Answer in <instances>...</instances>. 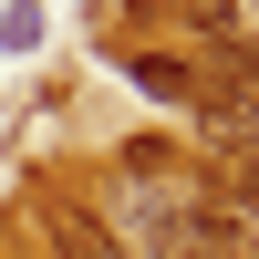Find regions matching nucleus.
<instances>
[{
    "mask_svg": "<svg viewBox=\"0 0 259 259\" xmlns=\"http://www.w3.org/2000/svg\"><path fill=\"white\" fill-rule=\"evenodd\" d=\"M52 259H124V239L94 207H52Z\"/></svg>",
    "mask_w": 259,
    "mask_h": 259,
    "instance_id": "obj_3",
    "label": "nucleus"
},
{
    "mask_svg": "<svg viewBox=\"0 0 259 259\" xmlns=\"http://www.w3.org/2000/svg\"><path fill=\"white\" fill-rule=\"evenodd\" d=\"M135 239H145V259H228L197 197H145V228H135Z\"/></svg>",
    "mask_w": 259,
    "mask_h": 259,
    "instance_id": "obj_1",
    "label": "nucleus"
},
{
    "mask_svg": "<svg viewBox=\"0 0 259 259\" xmlns=\"http://www.w3.org/2000/svg\"><path fill=\"white\" fill-rule=\"evenodd\" d=\"M197 124H207V145H218V166H249V156H259V94L197 83Z\"/></svg>",
    "mask_w": 259,
    "mask_h": 259,
    "instance_id": "obj_2",
    "label": "nucleus"
},
{
    "mask_svg": "<svg viewBox=\"0 0 259 259\" xmlns=\"http://www.w3.org/2000/svg\"><path fill=\"white\" fill-rule=\"evenodd\" d=\"M124 73H135L145 94H177V104H197V62H187V52H124Z\"/></svg>",
    "mask_w": 259,
    "mask_h": 259,
    "instance_id": "obj_4",
    "label": "nucleus"
}]
</instances>
